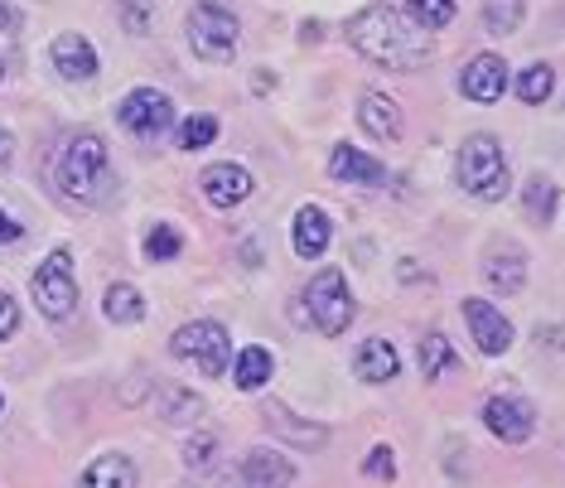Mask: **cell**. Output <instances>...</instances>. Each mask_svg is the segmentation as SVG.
<instances>
[{
    "instance_id": "6da1fadb",
    "label": "cell",
    "mask_w": 565,
    "mask_h": 488,
    "mask_svg": "<svg viewBox=\"0 0 565 488\" xmlns=\"http://www.w3.org/2000/svg\"><path fill=\"white\" fill-rule=\"evenodd\" d=\"M430 30H420L411 15L392 6H367L349 20V44L363 59H372L377 68L392 73H411V68H426L430 63Z\"/></svg>"
},
{
    "instance_id": "7a4b0ae2",
    "label": "cell",
    "mask_w": 565,
    "mask_h": 488,
    "mask_svg": "<svg viewBox=\"0 0 565 488\" xmlns=\"http://www.w3.org/2000/svg\"><path fill=\"white\" fill-rule=\"evenodd\" d=\"M54 184L63 199L83 203V209H93L111 194V160H107V140L83 131L73 136L68 146H63V156L54 165Z\"/></svg>"
},
{
    "instance_id": "3957f363",
    "label": "cell",
    "mask_w": 565,
    "mask_h": 488,
    "mask_svg": "<svg viewBox=\"0 0 565 488\" xmlns=\"http://www.w3.org/2000/svg\"><path fill=\"white\" fill-rule=\"evenodd\" d=\"M455 174H459V189L483 203H498L508 194V160L493 136H469L465 146H459Z\"/></svg>"
},
{
    "instance_id": "277c9868",
    "label": "cell",
    "mask_w": 565,
    "mask_h": 488,
    "mask_svg": "<svg viewBox=\"0 0 565 488\" xmlns=\"http://www.w3.org/2000/svg\"><path fill=\"white\" fill-rule=\"evenodd\" d=\"M237 40H242V24L227 6L217 0H203V6L189 10V44H194L199 59L209 63H227L237 54Z\"/></svg>"
},
{
    "instance_id": "5b68a950",
    "label": "cell",
    "mask_w": 565,
    "mask_h": 488,
    "mask_svg": "<svg viewBox=\"0 0 565 488\" xmlns=\"http://www.w3.org/2000/svg\"><path fill=\"white\" fill-rule=\"evenodd\" d=\"M170 353L184 358V363H194L203 378H223L227 358H233V343H227L223 325H213V319H194V325H184L170 339Z\"/></svg>"
},
{
    "instance_id": "8992f818",
    "label": "cell",
    "mask_w": 565,
    "mask_h": 488,
    "mask_svg": "<svg viewBox=\"0 0 565 488\" xmlns=\"http://www.w3.org/2000/svg\"><path fill=\"white\" fill-rule=\"evenodd\" d=\"M305 310H310V325L319 333H343L353 325V295H349V280H343V272H319L310 286H305Z\"/></svg>"
},
{
    "instance_id": "52a82bcc",
    "label": "cell",
    "mask_w": 565,
    "mask_h": 488,
    "mask_svg": "<svg viewBox=\"0 0 565 488\" xmlns=\"http://www.w3.org/2000/svg\"><path fill=\"white\" fill-rule=\"evenodd\" d=\"M30 295L34 305L49 315V319H68L73 310H78V280H73V256L68 252H49V262L34 272L30 280Z\"/></svg>"
},
{
    "instance_id": "ba28073f",
    "label": "cell",
    "mask_w": 565,
    "mask_h": 488,
    "mask_svg": "<svg viewBox=\"0 0 565 488\" xmlns=\"http://www.w3.org/2000/svg\"><path fill=\"white\" fill-rule=\"evenodd\" d=\"M483 426L493 431L503 445H526L532 441V426H536V411L518 392H498V396L483 402Z\"/></svg>"
},
{
    "instance_id": "9c48e42d",
    "label": "cell",
    "mask_w": 565,
    "mask_h": 488,
    "mask_svg": "<svg viewBox=\"0 0 565 488\" xmlns=\"http://www.w3.org/2000/svg\"><path fill=\"white\" fill-rule=\"evenodd\" d=\"M121 126L131 136H160V131H170V121H174V102L156 93V87H136V93H126L121 97Z\"/></svg>"
},
{
    "instance_id": "30bf717a",
    "label": "cell",
    "mask_w": 565,
    "mask_h": 488,
    "mask_svg": "<svg viewBox=\"0 0 565 488\" xmlns=\"http://www.w3.org/2000/svg\"><path fill=\"white\" fill-rule=\"evenodd\" d=\"M465 325H469V333H473V343H479V353L498 358V353L512 349V325H508V315L493 310V305L479 300V295H469V300H465Z\"/></svg>"
},
{
    "instance_id": "8fae6325",
    "label": "cell",
    "mask_w": 565,
    "mask_h": 488,
    "mask_svg": "<svg viewBox=\"0 0 565 488\" xmlns=\"http://www.w3.org/2000/svg\"><path fill=\"white\" fill-rule=\"evenodd\" d=\"M459 93H465L469 102H498L508 93V63L498 54H479L465 63V73H459Z\"/></svg>"
},
{
    "instance_id": "7c38bea8",
    "label": "cell",
    "mask_w": 565,
    "mask_h": 488,
    "mask_svg": "<svg viewBox=\"0 0 565 488\" xmlns=\"http://www.w3.org/2000/svg\"><path fill=\"white\" fill-rule=\"evenodd\" d=\"M199 189L213 209H237V203L252 199V174L242 170V165H209L199 179Z\"/></svg>"
},
{
    "instance_id": "4fadbf2b",
    "label": "cell",
    "mask_w": 565,
    "mask_h": 488,
    "mask_svg": "<svg viewBox=\"0 0 565 488\" xmlns=\"http://www.w3.org/2000/svg\"><path fill=\"white\" fill-rule=\"evenodd\" d=\"M483 276L498 295H518L526 286V256L512 247V242H493L483 256Z\"/></svg>"
},
{
    "instance_id": "5bb4252c",
    "label": "cell",
    "mask_w": 565,
    "mask_h": 488,
    "mask_svg": "<svg viewBox=\"0 0 565 488\" xmlns=\"http://www.w3.org/2000/svg\"><path fill=\"white\" fill-rule=\"evenodd\" d=\"M49 59H54L58 78H68V83H87V78H97V49L87 44L83 34H58L54 49H49Z\"/></svg>"
},
{
    "instance_id": "9a60e30c",
    "label": "cell",
    "mask_w": 565,
    "mask_h": 488,
    "mask_svg": "<svg viewBox=\"0 0 565 488\" xmlns=\"http://www.w3.org/2000/svg\"><path fill=\"white\" fill-rule=\"evenodd\" d=\"M242 479H247L252 488H290L295 465L286 455H276V449H247V459H242Z\"/></svg>"
},
{
    "instance_id": "2e32d148",
    "label": "cell",
    "mask_w": 565,
    "mask_h": 488,
    "mask_svg": "<svg viewBox=\"0 0 565 488\" xmlns=\"http://www.w3.org/2000/svg\"><path fill=\"white\" fill-rule=\"evenodd\" d=\"M262 416H266V426H271L276 435H286L290 445H300V449H319L329 441V431L324 426H315V421H300L290 406H280V402H266L262 406Z\"/></svg>"
},
{
    "instance_id": "e0dca14e",
    "label": "cell",
    "mask_w": 565,
    "mask_h": 488,
    "mask_svg": "<svg viewBox=\"0 0 565 488\" xmlns=\"http://www.w3.org/2000/svg\"><path fill=\"white\" fill-rule=\"evenodd\" d=\"M329 237H333V227H329L324 209L305 203V209L295 213V256H305V262H319V256L329 252Z\"/></svg>"
},
{
    "instance_id": "ac0fdd59",
    "label": "cell",
    "mask_w": 565,
    "mask_h": 488,
    "mask_svg": "<svg viewBox=\"0 0 565 488\" xmlns=\"http://www.w3.org/2000/svg\"><path fill=\"white\" fill-rule=\"evenodd\" d=\"M329 174L343 179V184H382V179H387V170H382V165L372 160V156H363L358 146H333Z\"/></svg>"
},
{
    "instance_id": "d6986e66",
    "label": "cell",
    "mask_w": 565,
    "mask_h": 488,
    "mask_svg": "<svg viewBox=\"0 0 565 488\" xmlns=\"http://www.w3.org/2000/svg\"><path fill=\"white\" fill-rule=\"evenodd\" d=\"M358 121H363V131L377 136V140L402 136V107L382 93H363V102H358Z\"/></svg>"
},
{
    "instance_id": "ffe728a7",
    "label": "cell",
    "mask_w": 565,
    "mask_h": 488,
    "mask_svg": "<svg viewBox=\"0 0 565 488\" xmlns=\"http://www.w3.org/2000/svg\"><path fill=\"white\" fill-rule=\"evenodd\" d=\"M353 372L363 382H392L396 372H402V353L392 349V339H367L353 358Z\"/></svg>"
},
{
    "instance_id": "44dd1931",
    "label": "cell",
    "mask_w": 565,
    "mask_h": 488,
    "mask_svg": "<svg viewBox=\"0 0 565 488\" xmlns=\"http://www.w3.org/2000/svg\"><path fill=\"white\" fill-rule=\"evenodd\" d=\"M78 488H136V465L126 455H102L83 469Z\"/></svg>"
},
{
    "instance_id": "7402d4cb",
    "label": "cell",
    "mask_w": 565,
    "mask_h": 488,
    "mask_svg": "<svg viewBox=\"0 0 565 488\" xmlns=\"http://www.w3.org/2000/svg\"><path fill=\"white\" fill-rule=\"evenodd\" d=\"M271 372H276V363H271V353H266L262 343L242 349V353H237V363H233V378H237V388H242V392L266 388V382H271Z\"/></svg>"
},
{
    "instance_id": "603a6c76",
    "label": "cell",
    "mask_w": 565,
    "mask_h": 488,
    "mask_svg": "<svg viewBox=\"0 0 565 488\" xmlns=\"http://www.w3.org/2000/svg\"><path fill=\"white\" fill-rule=\"evenodd\" d=\"M102 310H107L111 325H140V319H146V300H140L136 286L117 280V286L107 290V300H102Z\"/></svg>"
},
{
    "instance_id": "cb8c5ba5",
    "label": "cell",
    "mask_w": 565,
    "mask_h": 488,
    "mask_svg": "<svg viewBox=\"0 0 565 488\" xmlns=\"http://www.w3.org/2000/svg\"><path fill=\"white\" fill-rule=\"evenodd\" d=\"M160 416L170 421V426H189V421L203 416V402H199L194 392H184V388H174V382H164V388H160Z\"/></svg>"
},
{
    "instance_id": "d4e9b609",
    "label": "cell",
    "mask_w": 565,
    "mask_h": 488,
    "mask_svg": "<svg viewBox=\"0 0 565 488\" xmlns=\"http://www.w3.org/2000/svg\"><path fill=\"white\" fill-rule=\"evenodd\" d=\"M556 184H551L546 174H532L526 179V194H522V203H526V213L536 218V223H551V218H556Z\"/></svg>"
},
{
    "instance_id": "484cf974",
    "label": "cell",
    "mask_w": 565,
    "mask_h": 488,
    "mask_svg": "<svg viewBox=\"0 0 565 488\" xmlns=\"http://www.w3.org/2000/svg\"><path fill=\"white\" fill-rule=\"evenodd\" d=\"M449 368H455V349H449V339L445 333H426V339H420V372L435 382Z\"/></svg>"
},
{
    "instance_id": "4316f807",
    "label": "cell",
    "mask_w": 565,
    "mask_h": 488,
    "mask_svg": "<svg viewBox=\"0 0 565 488\" xmlns=\"http://www.w3.org/2000/svg\"><path fill=\"white\" fill-rule=\"evenodd\" d=\"M483 20L493 34H518V24L526 20L522 0H483Z\"/></svg>"
},
{
    "instance_id": "83f0119b",
    "label": "cell",
    "mask_w": 565,
    "mask_h": 488,
    "mask_svg": "<svg viewBox=\"0 0 565 488\" xmlns=\"http://www.w3.org/2000/svg\"><path fill=\"white\" fill-rule=\"evenodd\" d=\"M406 15L420 24V30H445L455 20V0H406Z\"/></svg>"
},
{
    "instance_id": "f1b7e54d",
    "label": "cell",
    "mask_w": 565,
    "mask_h": 488,
    "mask_svg": "<svg viewBox=\"0 0 565 488\" xmlns=\"http://www.w3.org/2000/svg\"><path fill=\"white\" fill-rule=\"evenodd\" d=\"M551 87H556V73H551L546 63H532V68H522V73H518V97H522V102H532V107L551 97Z\"/></svg>"
},
{
    "instance_id": "f546056e",
    "label": "cell",
    "mask_w": 565,
    "mask_h": 488,
    "mask_svg": "<svg viewBox=\"0 0 565 488\" xmlns=\"http://www.w3.org/2000/svg\"><path fill=\"white\" fill-rule=\"evenodd\" d=\"M217 140V117H184L179 121V150H203Z\"/></svg>"
},
{
    "instance_id": "4dcf8cb0",
    "label": "cell",
    "mask_w": 565,
    "mask_h": 488,
    "mask_svg": "<svg viewBox=\"0 0 565 488\" xmlns=\"http://www.w3.org/2000/svg\"><path fill=\"white\" fill-rule=\"evenodd\" d=\"M179 247H184V237H179L174 227H150V237H146L150 262H170V256H179Z\"/></svg>"
},
{
    "instance_id": "1f68e13d",
    "label": "cell",
    "mask_w": 565,
    "mask_h": 488,
    "mask_svg": "<svg viewBox=\"0 0 565 488\" xmlns=\"http://www.w3.org/2000/svg\"><path fill=\"white\" fill-rule=\"evenodd\" d=\"M213 455H217V435H213V431H199L194 441L184 445V465H189V469H203Z\"/></svg>"
},
{
    "instance_id": "d6a6232c",
    "label": "cell",
    "mask_w": 565,
    "mask_h": 488,
    "mask_svg": "<svg viewBox=\"0 0 565 488\" xmlns=\"http://www.w3.org/2000/svg\"><path fill=\"white\" fill-rule=\"evenodd\" d=\"M121 24L131 34H146L150 30V10H146V0H121Z\"/></svg>"
},
{
    "instance_id": "836d02e7",
    "label": "cell",
    "mask_w": 565,
    "mask_h": 488,
    "mask_svg": "<svg viewBox=\"0 0 565 488\" xmlns=\"http://www.w3.org/2000/svg\"><path fill=\"white\" fill-rule=\"evenodd\" d=\"M363 474H372V479H396V465H392V449L387 445H377L367 455V465H363Z\"/></svg>"
},
{
    "instance_id": "e575fe53",
    "label": "cell",
    "mask_w": 565,
    "mask_h": 488,
    "mask_svg": "<svg viewBox=\"0 0 565 488\" xmlns=\"http://www.w3.org/2000/svg\"><path fill=\"white\" fill-rule=\"evenodd\" d=\"M15 329H20V305H15V295L0 290V343H6Z\"/></svg>"
},
{
    "instance_id": "d590c367",
    "label": "cell",
    "mask_w": 565,
    "mask_h": 488,
    "mask_svg": "<svg viewBox=\"0 0 565 488\" xmlns=\"http://www.w3.org/2000/svg\"><path fill=\"white\" fill-rule=\"evenodd\" d=\"M20 237H24V227L10 213H0V247H10V242H20Z\"/></svg>"
},
{
    "instance_id": "8d00e7d4",
    "label": "cell",
    "mask_w": 565,
    "mask_h": 488,
    "mask_svg": "<svg viewBox=\"0 0 565 488\" xmlns=\"http://www.w3.org/2000/svg\"><path fill=\"white\" fill-rule=\"evenodd\" d=\"M20 30V10L10 0H0V34H15Z\"/></svg>"
},
{
    "instance_id": "74e56055",
    "label": "cell",
    "mask_w": 565,
    "mask_h": 488,
    "mask_svg": "<svg viewBox=\"0 0 565 488\" xmlns=\"http://www.w3.org/2000/svg\"><path fill=\"white\" fill-rule=\"evenodd\" d=\"M10 150H15V140H10V131H0V170L10 165Z\"/></svg>"
},
{
    "instance_id": "f35d334b",
    "label": "cell",
    "mask_w": 565,
    "mask_h": 488,
    "mask_svg": "<svg viewBox=\"0 0 565 488\" xmlns=\"http://www.w3.org/2000/svg\"><path fill=\"white\" fill-rule=\"evenodd\" d=\"M184 488H199V484H184Z\"/></svg>"
},
{
    "instance_id": "ab89813d",
    "label": "cell",
    "mask_w": 565,
    "mask_h": 488,
    "mask_svg": "<svg viewBox=\"0 0 565 488\" xmlns=\"http://www.w3.org/2000/svg\"><path fill=\"white\" fill-rule=\"evenodd\" d=\"M0 78H6V68H0Z\"/></svg>"
}]
</instances>
